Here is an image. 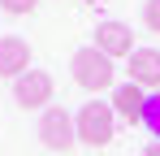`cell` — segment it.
<instances>
[{
  "label": "cell",
  "instance_id": "cell-1",
  "mask_svg": "<svg viewBox=\"0 0 160 156\" xmlns=\"http://www.w3.org/2000/svg\"><path fill=\"white\" fill-rule=\"evenodd\" d=\"M74 130H78V143H87V148H108L112 134H117V113H112V104L87 100L78 113H74Z\"/></svg>",
  "mask_w": 160,
  "mask_h": 156
},
{
  "label": "cell",
  "instance_id": "cell-12",
  "mask_svg": "<svg viewBox=\"0 0 160 156\" xmlns=\"http://www.w3.org/2000/svg\"><path fill=\"white\" fill-rule=\"evenodd\" d=\"M143 156H160V139H156V143H147V148H143Z\"/></svg>",
  "mask_w": 160,
  "mask_h": 156
},
{
  "label": "cell",
  "instance_id": "cell-9",
  "mask_svg": "<svg viewBox=\"0 0 160 156\" xmlns=\"http://www.w3.org/2000/svg\"><path fill=\"white\" fill-rule=\"evenodd\" d=\"M143 126L160 139V96H147V108H143Z\"/></svg>",
  "mask_w": 160,
  "mask_h": 156
},
{
  "label": "cell",
  "instance_id": "cell-4",
  "mask_svg": "<svg viewBox=\"0 0 160 156\" xmlns=\"http://www.w3.org/2000/svg\"><path fill=\"white\" fill-rule=\"evenodd\" d=\"M13 100H18V108H48L52 104V74L26 70L22 78H13Z\"/></svg>",
  "mask_w": 160,
  "mask_h": 156
},
{
  "label": "cell",
  "instance_id": "cell-8",
  "mask_svg": "<svg viewBox=\"0 0 160 156\" xmlns=\"http://www.w3.org/2000/svg\"><path fill=\"white\" fill-rule=\"evenodd\" d=\"M112 113L117 117H126V126H134V122H143V108H147V91L138 87V82H121L117 91H112Z\"/></svg>",
  "mask_w": 160,
  "mask_h": 156
},
{
  "label": "cell",
  "instance_id": "cell-5",
  "mask_svg": "<svg viewBox=\"0 0 160 156\" xmlns=\"http://www.w3.org/2000/svg\"><path fill=\"white\" fill-rule=\"evenodd\" d=\"M126 70H130V82H138L143 91H160V52L156 48H134L126 56Z\"/></svg>",
  "mask_w": 160,
  "mask_h": 156
},
{
  "label": "cell",
  "instance_id": "cell-2",
  "mask_svg": "<svg viewBox=\"0 0 160 156\" xmlns=\"http://www.w3.org/2000/svg\"><path fill=\"white\" fill-rule=\"evenodd\" d=\"M69 70H74V82H78L82 91H91V96L112 87V56H104L95 44H87V48H78V52H74Z\"/></svg>",
  "mask_w": 160,
  "mask_h": 156
},
{
  "label": "cell",
  "instance_id": "cell-3",
  "mask_svg": "<svg viewBox=\"0 0 160 156\" xmlns=\"http://www.w3.org/2000/svg\"><path fill=\"white\" fill-rule=\"evenodd\" d=\"M39 143L52 148V152H69L78 143V130H74V113H65L61 104H48L43 117H39Z\"/></svg>",
  "mask_w": 160,
  "mask_h": 156
},
{
  "label": "cell",
  "instance_id": "cell-7",
  "mask_svg": "<svg viewBox=\"0 0 160 156\" xmlns=\"http://www.w3.org/2000/svg\"><path fill=\"white\" fill-rule=\"evenodd\" d=\"M95 48L104 56H130L134 52V35L126 22H100L95 26Z\"/></svg>",
  "mask_w": 160,
  "mask_h": 156
},
{
  "label": "cell",
  "instance_id": "cell-13",
  "mask_svg": "<svg viewBox=\"0 0 160 156\" xmlns=\"http://www.w3.org/2000/svg\"><path fill=\"white\" fill-rule=\"evenodd\" d=\"M87 4H100V0H87Z\"/></svg>",
  "mask_w": 160,
  "mask_h": 156
},
{
  "label": "cell",
  "instance_id": "cell-11",
  "mask_svg": "<svg viewBox=\"0 0 160 156\" xmlns=\"http://www.w3.org/2000/svg\"><path fill=\"white\" fill-rule=\"evenodd\" d=\"M35 4H39V0H0L4 13H35Z\"/></svg>",
  "mask_w": 160,
  "mask_h": 156
},
{
  "label": "cell",
  "instance_id": "cell-10",
  "mask_svg": "<svg viewBox=\"0 0 160 156\" xmlns=\"http://www.w3.org/2000/svg\"><path fill=\"white\" fill-rule=\"evenodd\" d=\"M143 22H147V30L160 35V0H147V4H143Z\"/></svg>",
  "mask_w": 160,
  "mask_h": 156
},
{
  "label": "cell",
  "instance_id": "cell-6",
  "mask_svg": "<svg viewBox=\"0 0 160 156\" xmlns=\"http://www.w3.org/2000/svg\"><path fill=\"white\" fill-rule=\"evenodd\" d=\"M30 70V44L22 35H4L0 39V78H22Z\"/></svg>",
  "mask_w": 160,
  "mask_h": 156
}]
</instances>
